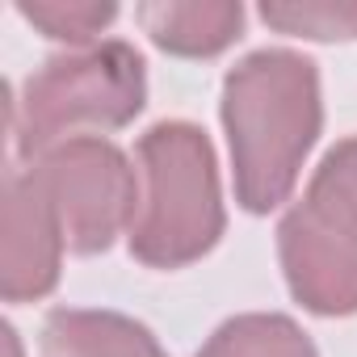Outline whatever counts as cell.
I'll return each mask as SVG.
<instances>
[{"label":"cell","instance_id":"obj_1","mask_svg":"<svg viewBox=\"0 0 357 357\" xmlns=\"http://www.w3.org/2000/svg\"><path fill=\"white\" fill-rule=\"evenodd\" d=\"M223 130L231 143L236 202L248 215L278 211L319 139V72L307 55L265 47L223 76Z\"/></svg>","mask_w":357,"mask_h":357},{"label":"cell","instance_id":"obj_2","mask_svg":"<svg viewBox=\"0 0 357 357\" xmlns=\"http://www.w3.org/2000/svg\"><path fill=\"white\" fill-rule=\"evenodd\" d=\"M139 206L130 219V257L147 269H185L202 261L223 227L219 164L202 126L155 122L139 135Z\"/></svg>","mask_w":357,"mask_h":357},{"label":"cell","instance_id":"obj_3","mask_svg":"<svg viewBox=\"0 0 357 357\" xmlns=\"http://www.w3.org/2000/svg\"><path fill=\"white\" fill-rule=\"evenodd\" d=\"M143 101L147 63L130 43L109 38L55 55L22 84V97L9 105L17 151L34 160L63 139L122 130L143 114Z\"/></svg>","mask_w":357,"mask_h":357},{"label":"cell","instance_id":"obj_4","mask_svg":"<svg viewBox=\"0 0 357 357\" xmlns=\"http://www.w3.org/2000/svg\"><path fill=\"white\" fill-rule=\"evenodd\" d=\"M26 164L59 215L68 252L93 257L130 231L139 206V168H130L126 151L105 135L63 139Z\"/></svg>","mask_w":357,"mask_h":357},{"label":"cell","instance_id":"obj_5","mask_svg":"<svg viewBox=\"0 0 357 357\" xmlns=\"http://www.w3.org/2000/svg\"><path fill=\"white\" fill-rule=\"evenodd\" d=\"M278 257L294 303L311 315L357 311V219L340 202L307 190L278 223Z\"/></svg>","mask_w":357,"mask_h":357},{"label":"cell","instance_id":"obj_6","mask_svg":"<svg viewBox=\"0 0 357 357\" xmlns=\"http://www.w3.org/2000/svg\"><path fill=\"white\" fill-rule=\"evenodd\" d=\"M63 227L34 176V168H9L5 176V240H0V294L5 303H38L59 286Z\"/></svg>","mask_w":357,"mask_h":357},{"label":"cell","instance_id":"obj_7","mask_svg":"<svg viewBox=\"0 0 357 357\" xmlns=\"http://www.w3.org/2000/svg\"><path fill=\"white\" fill-rule=\"evenodd\" d=\"M143 34L176 59H211L244 30L240 0H151L135 9Z\"/></svg>","mask_w":357,"mask_h":357},{"label":"cell","instance_id":"obj_8","mask_svg":"<svg viewBox=\"0 0 357 357\" xmlns=\"http://www.w3.org/2000/svg\"><path fill=\"white\" fill-rule=\"evenodd\" d=\"M43 357H168L160 340L130 315L55 307L43 319Z\"/></svg>","mask_w":357,"mask_h":357},{"label":"cell","instance_id":"obj_9","mask_svg":"<svg viewBox=\"0 0 357 357\" xmlns=\"http://www.w3.org/2000/svg\"><path fill=\"white\" fill-rule=\"evenodd\" d=\"M198 357H319L311 336L278 311H248L211 332Z\"/></svg>","mask_w":357,"mask_h":357},{"label":"cell","instance_id":"obj_10","mask_svg":"<svg viewBox=\"0 0 357 357\" xmlns=\"http://www.w3.org/2000/svg\"><path fill=\"white\" fill-rule=\"evenodd\" d=\"M261 22L311 43H353L357 38V5L353 0H265Z\"/></svg>","mask_w":357,"mask_h":357},{"label":"cell","instance_id":"obj_11","mask_svg":"<svg viewBox=\"0 0 357 357\" xmlns=\"http://www.w3.org/2000/svg\"><path fill=\"white\" fill-rule=\"evenodd\" d=\"M17 13L43 30L47 38L55 43H68V47H97V34L118 17V5H101V0H22Z\"/></svg>","mask_w":357,"mask_h":357},{"label":"cell","instance_id":"obj_12","mask_svg":"<svg viewBox=\"0 0 357 357\" xmlns=\"http://www.w3.org/2000/svg\"><path fill=\"white\" fill-rule=\"evenodd\" d=\"M307 190H315V194L340 202V206L357 219V135L340 139V143L319 160V168H315V176H311Z\"/></svg>","mask_w":357,"mask_h":357}]
</instances>
